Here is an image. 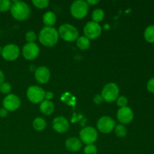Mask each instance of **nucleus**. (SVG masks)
Instances as JSON below:
<instances>
[{
  "mask_svg": "<svg viewBox=\"0 0 154 154\" xmlns=\"http://www.w3.org/2000/svg\"><path fill=\"white\" fill-rule=\"evenodd\" d=\"M38 38L43 45L47 47H52L58 42V31L54 27L45 26L42 28L39 32Z\"/></svg>",
  "mask_w": 154,
  "mask_h": 154,
  "instance_id": "f257e3e1",
  "label": "nucleus"
},
{
  "mask_svg": "<svg viewBox=\"0 0 154 154\" xmlns=\"http://www.w3.org/2000/svg\"><path fill=\"white\" fill-rule=\"evenodd\" d=\"M10 10L13 17L17 20H26L30 15V8L24 2L14 1Z\"/></svg>",
  "mask_w": 154,
  "mask_h": 154,
  "instance_id": "f03ea898",
  "label": "nucleus"
},
{
  "mask_svg": "<svg viewBox=\"0 0 154 154\" xmlns=\"http://www.w3.org/2000/svg\"><path fill=\"white\" fill-rule=\"evenodd\" d=\"M58 33L62 38L67 42H74L77 40L79 35L78 29L74 26L69 23L60 26Z\"/></svg>",
  "mask_w": 154,
  "mask_h": 154,
  "instance_id": "7ed1b4c3",
  "label": "nucleus"
},
{
  "mask_svg": "<svg viewBox=\"0 0 154 154\" xmlns=\"http://www.w3.org/2000/svg\"><path fill=\"white\" fill-rule=\"evenodd\" d=\"M89 5L87 2L83 0H78L72 3L71 6V14L77 19L84 18L88 12Z\"/></svg>",
  "mask_w": 154,
  "mask_h": 154,
  "instance_id": "20e7f679",
  "label": "nucleus"
},
{
  "mask_svg": "<svg viewBox=\"0 0 154 154\" xmlns=\"http://www.w3.org/2000/svg\"><path fill=\"white\" fill-rule=\"evenodd\" d=\"M119 87L114 83H108L104 87L102 92V96L105 101L112 102L117 100L119 96Z\"/></svg>",
  "mask_w": 154,
  "mask_h": 154,
  "instance_id": "39448f33",
  "label": "nucleus"
},
{
  "mask_svg": "<svg viewBox=\"0 0 154 154\" xmlns=\"http://www.w3.org/2000/svg\"><path fill=\"white\" fill-rule=\"evenodd\" d=\"M26 96L30 102L35 104H38L44 100L45 92L43 89L38 86H31L27 90Z\"/></svg>",
  "mask_w": 154,
  "mask_h": 154,
  "instance_id": "423d86ee",
  "label": "nucleus"
},
{
  "mask_svg": "<svg viewBox=\"0 0 154 154\" xmlns=\"http://www.w3.org/2000/svg\"><path fill=\"white\" fill-rule=\"evenodd\" d=\"M85 37L89 39H96L101 35L102 27L94 21H90L85 25L84 28Z\"/></svg>",
  "mask_w": 154,
  "mask_h": 154,
  "instance_id": "0eeeda50",
  "label": "nucleus"
},
{
  "mask_svg": "<svg viewBox=\"0 0 154 154\" xmlns=\"http://www.w3.org/2000/svg\"><path fill=\"white\" fill-rule=\"evenodd\" d=\"M80 138L84 144H93L98 138L97 131L91 126L83 128L80 132Z\"/></svg>",
  "mask_w": 154,
  "mask_h": 154,
  "instance_id": "6e6552de",
  "label": "nucleus"
},
{
  "mask_svg": "<svg viewBox=\"0 0 154 154\" xmlns=\"http://www.w3.org/2000/svg\"><path fill=\"white\" fill-rule=\"evenodd\" d=\"M115 121L111 117L107 116L101 117L97 122L98 129L102 133H110L115 128Z\"/></svg>",
  "mask_w": 154,
  "mask_h": 154,
  "instance_id": "1a4fd4ad",
  "label": "nucleus"
},
{
  "mask_svg": "<svg viewBox=\"0 0 154 154\" xmlns=\"http://www.w3.org/2000/svg\"><path fill=\"white\" fill-rule=\"evenodd\" d=\"M20 55V48L16 45H8L2 48V56L8 61H14Z\"/></svg>",
  "mask_w": 154,
  "mask_h": 154,
  "instance_id": "9d476101",
  "label": "nucleus"
},
{
  "mask_svg": "<svg viewBox=\"0 0 154 154\" xmlns=\"http://www.w3.org/2000/svg\"><path fill=\"white\" fill-rule=\"evenodd\" d=\"M2 104L8 111H14L20 106V99L17 95L8 94L3 99Z\"/></svg>",
  "mask_w": 154,
  "mask_h": 154,
  "instance_id": "9b49d317",
  "label": "nucleus"
},
{
  "mask_svg": "<svg viewBox=\"0 0 154 154\" xmlns=\"http://www.w3.org/2000/svg\"><path fill=\"white\" fill-rule=\"evenodd\" d=\"M38 54L39 48L35 43H27L23 48V55L26 60H34Z\"/></svg>",
  "mask_w": 154,
  "mask_h": 154,
  "instance_id": "f8f14e48",
  "label": "nucleus"
},
{
  "mask_svg": "<svg viewBox=\"0 0 154 154\" xmlns=\"http://www.w3.org/2000/svg\"><path fill=\"white\" fill-rule=\"evenodd\" d=\"M117 119L119 121L122 123H125L127 124L132 122L133 120L134 114L132 110L129 107H123V108H120L117 111Z\"/></svg>",
  "mask_w": 154,
  "mask_h": 154,
  "instance_id": "ddd939ff",
  "label": "nucleus"
},
{
  "mask_svg": "<svg viewBox=\"0 0 154 154\" xmlns=\"http://www.w3.org/2000/svg\"><path fill=\"white\" fill-rule=\"evenodd\" d=\"M69 123L66 118L63 117H57L53 121V128L56 132L63 133L69 129Z\"/></svg>",
  "mask_w": 154,
  "mask_h": 154,
  "instance_id": "4468645a",
  "label": "nucleus"
},
{
  "mask_svg": "<svg viewBox=\"0 0 154 154\" xmlns=\"http://www.w3.org/2000/svg\"><path fill=\"white\" fill-rule=\"evenodd\" d=\"M35 77L38 83L46 84L51 78V72L49 69L45 66H40L36 69L35 72Z\"/></svg>",
  "mask_w": 154,
  "mask_h": 154,
  "instance_id": "2eb2a0df",
  "label": "nucleus"
},
{
  "mask_svg": "<svg viewBox=\"0 0 154 154\" xmlns=\"http://www.w3.org/2000/svg\"><path fill=\"white\" fill-rule=\"evenodd\" d=\"M82 147L81 141L75 137H70L66 141V147L71 152L79 151Z\"/></svg>",
  "mask_w": 154,
  "mask_h": 154,
  "instance_id": "dca6fc26",
  "label": "nucleus"
},
{
  "mask_svg": "<svg viewBox=\"0 0 154 154\" xmlns=\"http://www.w3.org/2000/svg\"><path fill=\"white\" fill-rule=\"evenodd\" d=\"M40 111L45 115H51L54 111V105L49 100H43L41 102Z\"/></svg>",
  "mask_w": 154,
  "mask_h": 154,
  "instance_id": "f3484780",
  "label": "nucleus"
},
{
  "mask_svg": "<svg viewBox=\"0 0 154 154\" xmlns=\"http://www.w3.org/2000/svg\"><path fill=\"white\" fill-rule=\"evenodd\" d=\"M57 21V17L53 11H48L44 14L43 22L46 26L52 27Z\"/></svg>",
  "mask_w": 154,
  "mask_h": 154,
  "instance_id": "a211bd4d",
  "label": "nucleus"
},
{
  "mask_svg": "<svg viewBox=\"0 0 154 154\" xmlns=\"http://www.w3.org/2000/svg\"><path fill=\"white\" fill-rule=\"evenodd\" d=\"M145 40L149 43H154V25H150L145 29L144 32Z\"/></svg>",
  "mask_w": 154,
  "mask_h": 154,
  "instance_id": "6ab92c4d",
  "label": "nucleus"
},
{
  "mask_svg": "<svg viewBox=\"0 0 154 154\" xmlns=\"http://www.w3.org/2000/svg\"><path fill=\"white\" fill-rule=\"evenodd\" d=\"M77 45L81 50H87L90 46V39L85 36H81L77 39Z\"/></svg>",
  "mask_w": 154,
  "mask_h": 154,
  "instance_id": "aec40b11",
  "label": "nucleus"
},
{
  "mask_svg": "<svg viewBox=\"0 0 154 154\" xmlns=\"http://www.w3.org/2000/svg\"><path fill=\"white\" fill-rule=\"evenodd\" d=\"M47 123L45 119L42 117H37L33 121V127L37 131H42L46 128Z\"/></svg>",
  "mask_w": 154,
  "mask_h": 154,
  "instance_id": "412c9836",
  "label": "nucleus"
},
{
  "mask_svg": "<svg viewBox=\"0 0 154 154\" xmlns=\"http://www.w3.org/2000/svg\"><path fill=\"white\" fill-rule=\"evenodd\" d=\"M104 17H105V13H104L103 10H102L101 8L95 9L92 14V18H93V21L97 23L103 20Z\"/></svg>",
  "mask_w": 154,
  "mask_h": 154,
  "instance_id": "4be33fe9",
  "label": "nucleus"
},
{
  "mask_svg": "<svg viewBox=\"0 0 154 154\" xmlns=\"http://www.w3.org/2000/svg\"><path fill=\"white\" fill-rule=\"evenodd\" d=\"M115 133L118 137H124L127 133V129L123 125L118 124L115 126Z\"/></svg>",
  "mask_w": 154,
  "mask_h": 154,
  "instance_id": "5701e85b",
  "label": "nucleus"
},
{
  "mask_svg": "<svg viewBox=\"0 0 154 154\" xmlns=\"http://www.w3.org/2000/svg\"><path fill=\"white\" fill-rule=\"evenodd\" d=\"M12 2L9 0H0V12L7 11L11 7Z\"/></svg>",
  "mask_w": 154,
  "mask_h": 154,
  "instance_id": "b1692460",
  "label": "nucleus"
},
{
  "mask_svg": "<svg viewBox=\"0 0 154 154\" xmlns=\"http://www.w3.org/2000/svg\"><path fill=\"white\" fill-rule=\"evenodd\" d=\"M32 3L35 7L38 8H45L49 5V1L48 0H33Z\"/></svg>",
  "mask_w": 154,
  "mask_h": 154,
  "instance_id": "393cba45",
  "label": "nucleus"
},
{
  "mask_svg": "<svg viewBox=\"0 0 154 154\" xmlns=\"http://www.w3.org/2000/svg\"><path fill=\"white\" fill-rule=\"evenodd\" d=\"M84 153V154H96L97 153V147L94 144H89L85 147Z\"/></svg>",
  "mask_w": 154,
  "mask_h": 154,
  "instance_id": "a878e982",
  "label": "nucleus"
},
{
  "mask_svg": "<svg viewBox=\"0 0 154 154\" xmlns=\"http://www.w3.org/2000/svg\"><path fill=\"white\" fill-rule=\"evenodd\" d=\"M11 90V86L9 83L4 82L0 85V92L3 94H7L10 93Z\"/></svg>",
  "mask_w": 154,
  "mask_h": 154,
  "instance_id": "bb28decb",
  "label": "nucleus"
},
{
  "mask_svg": "<svg viewBox=\"0 0 154 154\" xmlns=\"http://www.w3.org/2000/svg\"><path fill=\"white\" fill-rule=\"evenodd\" d=\"M37 38V35L33 31H29L26 35V39L28 42V43H34L35 41Z\"/></svg>",
  "mask_w": 154,
  "mask_h": 154,
  "instance_id": "cd10ccee",
  "label": "nucleus"
},
{
  "mask_svg": "<svg viewBox=\"0 0 154 154\" xmlns=\"http://www.w3.org/2000/svg\"><path fill=\"white\" fill-rule=\"evenodd\" d=\"M128 104V99H126V97L122 96L120 97L117 98V105H118L120 108H123V107H126Z\"/></svg>",
  "mask_w": 154,
  "mask_h": 154,
  "instance_id": "c85d7f7f",
  "label": "nucleus"
},
{
  "mask_svg": "<svg viewBox=\"0 0 154 154\" xmlns=\"http://www.w3.org/2000/svg\"><path fill=\"white\" fill-rule=\"evenodd\" d=\"M147 89L150 93H154V77L150 78L147 84Z\"/></svg>",
  "mask_w": 154,
  "mask_h": 154,
  "instance_id": "c756f323",
  "label": "nucleus"
},
{
  "mask_svg": "<svg viewBox=\"0 0 154 154\" xmlns=\"http://www.w3.org/2000/svg\"><path fill=\"white\" fill-rule=\"evenodd\" d=\"M93 101H94V102L96 104L99 105V104L102 103V102L104 101V99H103V98H102V95H96V96L94 97V99H93Z\"/></svg>",
  "mask_w": 154,
  "mask_h": 154,
  "instance_id": "7c9ffc66",
  "label": "nucleus"
},
{
  "mask_svg": "<svg viewBox=\"0 0 154 154\" xmlns=\"http://www.w3.org/2000/svg\"><path fill=\"white\" fill-rule=\"evenodd\" d=\"M45 98L46 99V100L50 101V99H51L54 98V93H51V92H47V93H45Z\"/></svg>",
  "mask_w": 154,
  "mask_h": 154,
  "instance_id": "2f4dec72",
  "label": "nucleus"
},
{
  "mask_svg": "<svg viewBox=\"0 0 154 154\" xmlns=\"http://www.w3.org/2000/svg\"><path fill=\"white\" fill-rule=\"evenodd\" d=\"M8 115V111L5 108H0V117H5Z\"/></svg>",
  "mask_w": 154,
  "mask_h": 154,
  "instance_id": "473e14b6",
  "label": "nucleus"
},
{
  "mask_svg": "<svg viewBox=\"0 0 154 154\" xmlns=\"http://www.w3.org/2000/svg\"><path fill=\"white\" fill-rule=\"evenodd\" d=\"M5 81V75L4 73L0 70V85H1L2 83H4Z\"/></svg>",
  "mask_w": 154,
  "mask_h": 154,
  "instance_id": "72a5a7b5",
  "label": "nucleus"
},
{
  "mask_svg": "<svg viewBox=\"0 0 154 154\" xmlns=\"http://www.w3.org/2000/svg\"><path fill=\"white\" fill-rule=\"evenodd\" d=\"M99 2V0H88V1H87V3L88 5H96Z\"/></svg>",
  "mask_w": 154,
  "mask_h": 154,
  "instance_id": "f704fd0d",
  "label": "nucleus"
},
{
  "mask_svg": "<svg viewBox=\"0 0 154 154\" xmlns=\"http://www.w3.org/2000/svg\"><path fill=\"white\" fill-rule=\"evenodd\" d=\"M2 47L0 46V54H2Z\"/></svg>",
  "mask_w": 154,
  "mask_h": 154,
  "instance_id": "c9c22d12",
  "label": "nucleus"
}]
</instances>
